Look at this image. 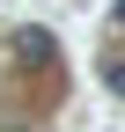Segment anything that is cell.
<instances>
[{"label": "cell", "instance_id": "obj_1", "mask_svg": "<svg viewBox=\"0 0 125 132\" xmlns=\"http://www.w3.org/2000/svg\"><path fill=\"white\" fill-rule=\"evenodd\" d=\"M7 52H15V66H22V73H44V66L59 59V37H52V29H37V22H22V29L7 37Z\"/></svg>", "mask_w": 125, "mask_h": 132}, {"label": "cell", "instance_id": "obj_2", "mask_svg": "<svg viewBox=\"0 0 125 132\" xmlns=\"http://www.w3.org/2000/svg\"><path fill=\"white\" fill-rule=\"evenodd\" d=\"M103 88H111V95H125V59H103Z\"/></svg>", "mask_w": 125, "mask_h": 132}, {"label": "cell", "instance_id": "obj_3", "mask_svg": "<svg viewBox=\"0 0 125 132\" xmlns=\"http://www.w3.org/2000/svg\"><path fill=\"white\" fill-rule=\"evenodd\" d=\"M111 29H125V0H111Z\"/></svg>", "mask_w": 125, "mask_h": 132}, {"label": "cell", "instance_id": "obj_4", "mask_svg": "<svg viewBox=\"0 0 125 132\" xmlns=\"http://www.w3.org/2000/svg\"><path fill=\"white\" fill-rule=\"evenodd\" d=\"M15 132H29V125H15Z\"/></svg>", "mask_w": 125, "mask_h": 132}]
</instances>
